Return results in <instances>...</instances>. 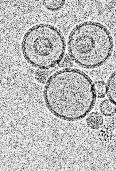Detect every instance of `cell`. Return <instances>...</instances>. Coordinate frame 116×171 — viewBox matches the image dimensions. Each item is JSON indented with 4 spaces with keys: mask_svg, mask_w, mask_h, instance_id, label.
I'll list each match as a JSON object with an SVG mask.
<instances>
[{
    "mask_svg": "<svg viewBox=\"0 0 116 171\" xmlns=\"http://www.w3.org/2000/svg\"><path fill=\"white\" fill-rule=\"evenodd\" d=\"M100 109L102 113L106 116H111L116 112V105L110 100L105 99L100 105Z\"/></svg>",
    "mask_w": 116,
    "mask_h": 171,
    "instance_id": "8992f818",
    "label": "cell"
},
{
    "mask_svg": "<svg viewBox=\"0 0 116 171\" xmlns=\"http://www.w3.org/2000/svg\"><path fill=\"white\" fill-rule=\"evenodd\" d=\"M66 48L65 39L60 30L45 23L30 28L21 42L25 60L38 69L48 70L59 64L64 56Z\"/></svg>",
    "mask_w": 116,
    "mask_h": 171,
    "instance_id": "3957f363",
    "label": "cell"
},
{
    "mask_svg": "<svg viewBox=\"0 0 116 171\" xmlns=\"http://www.w3.org/2000/svg\"><path fill=\"white\" fill-rule=\"evenodd\" d=\"M96 95L99 98L104 97L106 93V85L103 82L98 81L94 84Z\"/></svg>",
    "mask_w": 116,
    "mask_h": 171,
    "instance_id": "9c48e42d",
    "label": "cell"
},
{
    "mask_svg": "<svg viewBox=\"0 0 116 171\" xmlns=\"http://www.w3.org/2000/svg\"><path fill=\"white\" fill-rule=\"evenodd\" d=\"M106 90V93L109 100L116 105V71L108 78Z\"/></svg>",
    "mask_w": 116,
    "mask_h": 171,
    "instance_id": "277c9868",
    "label": "cell"
},
{
    "mask_svg": "<svg viewBox=\"0 0 116 171\" xmlns=\"http://www.w3.org/2000/svg\"><path fill=\"white\" fill-rule=\"evenodd\" d=\"M47 70L38 69L36 70L35 74V77L36 80L39 82L45 83L50 76V72Z\"/></svg>",
    "mask_w": 116,
    "mask_h": 171,
    "instance_id": "ba28073f",
    "label": "cell"
},
{
    "mask_svg": "<svg viewBox=\"0 0 116 171\" xmlns=\"http://www.w3.org/2000/svg\"><path fill=\"white\" fill-rule=\"evenodd\" d=\"M86 122L88 126L92 129H97L102 125L103 119L102 116L97 112H93L87 117Z\"/></svg>",
    "mask_w": 116,
    "mask_h": 171,
    "instance_id": "5b68a950",
    "label": "cell"
},
{
    "mask_svg": "<svg viewBox=\"0 0 116 171\" xmlns=\"http://www.w3.org/2000/svg\"><path fill=\"white\" fill-rule=\"evenodd\" d=\"M67 46L73 62L83 68L92 69L108 60L114 44L111 33L105 26L90 21L81 23L72 30Z\"/></svg>",
    "mask_w": 116,
    "mask_h": 171,
    "instance_id": "7a4b0ae2",
    "label": "cell"
},
{
    "mask_svg": "<svg viewBox=\"0 0 116 171\" xmlns=\"http://www.w3.org/2000/svg\"><path fill=\"white\" fill-rule=\"evenodd\" d=\"M96 94L90 78L83 71L65 68L52 75L46 83L43 97L48 109L60 119L80 120L93 109Z\"/></svg>",
    "mask_w": 116,
    "mask_h": 171,
    "instance_id": "6da1fadb",
    "label": "cell"
},
{
    "mask_svg": "<svg viewBox=\"0 0 116 171\" xmlns=\"http://www.w3.org/2000/svg\"><path fill=\"white\" fill-rule=\"evenodd\" d=\"M64 60L63 58L60 63H61V65L62 66L70 67V66L71 65V62L70 59L69 60V58L67 57H64Z\"/></svg>",
    "mask_w": 116,
    "mask_h": 171,
    "instance_id": "30bf717a",
    "label": "cell"
},
{
    "mask_svg": "<svg viewBox=\"0 0 116 171\" xmlns=\"http://www.w3.org/2000/svg\"><path fill=\"white\" fill-rule=\"evenodd\" d=\"M65 2V1L63 0H44L42 4L47 10L54 11L60 9Z\"/></svg>",
    "mask_w": 116,
    "mask_h": 171,
    "instance_id": "52a82bcc",
    "label": "cell"
}]
</instances>
